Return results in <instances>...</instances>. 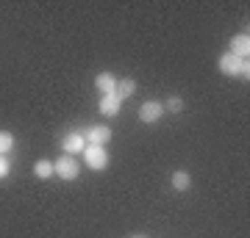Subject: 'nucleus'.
Instances as JSON below:
<instances>
[{
	"instance_id": "obj_1",
	"label": "nucleus",
	"mask_w": 250,
	"mask_h": 238,
	"mask_svg": "<svg viewBox=\"0 0 250 238\" xmlns=\"http://www.w3.org/2000/svg\"><path fill=\"white\" fill-rule=\"evenodd\" d=\"M220 72H225V75H231V78H250V64L245 61V58H236V55L231 53H223L220 55Z\"/></svg>"
},
{
	"instance_id": "obj_2",
	"label": "nucleus",
	"mask_w": 250,
	"mask_h": 238,
	"mask_svg": "<svg viewBox=\"0 0 250 238\" xmlns=\"http://www.w3.org/2000/svg\"><path fill=\"white\" fill-rule=\"evenodd\" d=\"M53 175H59L62 180H75L81 175L78 161L72 158V155H62L59 161H53Z\"/></svg>"
},
{
	"instance_id": "obj_3",
	"label": "nucleus",
	"mask_w": 250,
	"mask_h": 238,
	"mask_svg": "<svg viewBox=\"0 0 250 238\" xmlns=\"http://www.w3.org/2000/svg\"><path fill=\"white\" fill-rule=\"evenodd\" d=\"M83 155H86V166L95 169V172H103V169L108 166V152H106V147H98V144H86Z\"/></svg>"
},
{
	"instance_id": "obj_4",
	"label": "nucleus",
	"mask_w": 250,
	"mask_h": 238,
	"mask_svg": "<svg viewBox=\"0 0 250 238\" xmlns=\"http://www.w3.org/2000/svg\"><path fill=\"white\" fill-rule=\"evenodd\" d=\"M86 144H98V147H106V141L111 139V128H103V125H92L89 130L83 133Z\"/></svg>"
},
{
	"instance_id": "obj_5",
	"label": "nucleus",
	"mask_w": 250,
	"mask_h": 238,
	"mask_svg": "<svg viewBox=\"0 0 250 238\" xmlns=\"http://www.w3.org/2000/svg\"><path fill=\"white\" fill-rule=\"evenodd\" d=\"M161 114H164V106H161V103H156V100H147V103L139 108V119H142V122H147V125L159 122Z\"/></svg>"
},
{
	"instance_id": "obj_6",
	"label": "nucleus",
	"mask_w": 250,
	"mask_h": 238,
	"mask_svg": "<svg viewBox=\"0 0 250 238\" xmlns=\"http://www.w3.org/2000/svg\"><path fill=\"white\" fill-rule=\"evenodd\" d=\"M228 53L236 55V58H245L248 61V55H250V36L248 34H236L231 39V47H228Z\"/></svg>"
},
{
	"instance_id": "obj_7",
	"label": "nucleus",
	"mask_w": 250,
	"mask_h": 238,
	"mask_svg": "<svg viewBox=\"0 0 250 238\" xmlns=\"http://www.w3.org/2000/svg\"><path fill=\"white\" fill-rule=\"evenodd\" d=\"M86 150V139L83 133H70L64 139V155H75V152H83Z\"/></svg>"
},
{
	"instance_id": "obj_8",
	"label": "nucleus",
	"mask_w": 250,
	"mask_h": 238,
	"mask_svg": "<svg viewBox=\"0 0 250 238\" xmlns=\"http://www.w3.org/2000/svg\"><path fill=\"white\" fill-rule=\"evenodd\" d=\"M120 106H123V100L117 97V94H103V100H100V114L103 116H117L120 114Z\"/></svg>"
},
{
	"instance_id": "obj_9",
	"label": "nucleus",
	"mask_w": 250,
	"mask_h": 238,
	"mask_svg": "<svg viewBox=\"0 0 250 238\" xmlns=\"http://www.w3.org/2000/svg\"><path fill=\"white\" fill-rule=\"evenodd\" d=\"M95 86L103 92V94H114V89H117V78L111 75V72H100L98 78H95Z\"/></svg>"
},
{
	"instance_id": "obj_10",
	"label": "nucleus",
	"mask_w": 250,
	"mask_h": 238,
	"mask_svg": "<svg viewBox=\"0 0 250 238\" xmlns=\"http://www.w3.org/2000/svg\"><path fill=\"white\" fill-rule=\"evenodd\" d=\"M170 183L175 191H187L189 185H192V177H189V172H184V169H178V172H172Z\"/></svg>"
},
{
	"instance_id": "obj_11",
	"label": "nucleus",
	"mask_w": 250,
	"mask_h": 238,
	"mask_svg": "<svg viewBox=\"0 0 250 238\" xmlns=\"http://www.w3.org/2000/svg\"><path fill=\"white\" fill-rule=\"evenodd\" d=\"M134 92H136V83L131 78H125V80H117V89H114V94L120 100H128V97H134Z\"/></svg>"
},
{
	"instance_id": "obj_12",
	"label": "nucleus",
	"mask_w": 250,
	"mask_h": 238,
	"mask_svg": "<svg viewBox=\"0 0 250 238\" xmlns=\"http://www.w3.org/2000/svg\"><path fill=\"white\" fill-rule=\"evenodd\" d=\"M34 175L39 177V180H47V177H53V161H36L34 164Z\"/></svg>"
},
{
	"instance_id": "obj_13",
	"label": "nucleus",
	"mask_w": 250,
	"mask_h": 238,
	"mask_svg": "<svg viewBox=\"0 0 250 238\" xmlns=\"http://www.w3.org/2000/svg\"><path fill=\"white\" fill-rule=\"evenodd\" d=\"M11 147H14V136L6 133V130H0V155H6Z\"/></svg>"
},
{
	"instance_id": "obj_14",
	"label": "nucleus",
	"mask_w": 250,
	"mask_h": 238,
	"mask_svg": "<svg viewBox=\"0 0 250 238\" xmlns=\"http://www.w3.org/2000/svg\"><path fill=\"white\" fill-rule=\"evenodd\" d=\"M164 106V111H172V114H178V111H184V100L181 97H170L167 103H161Z\"/></svg>"
},
{
	"instance_id": "obj_15",
	"label": "nucleus",
	"mask_w": 250,
	"mask_h": 238,
	"mask_svg": "<svg viewBox=\"0 0 250 238\" xmlns=\"http://www.w3.org/2000/svg\"><path fill=\"white\" fill-rule=\"evenodd\" d=\"M9 161H6V155H0V180H3V177L9 175Z\"/></svg>"
},
{
	"instance_id": "obj_16",
	"label": "nucleus",
	"mask_w": 250,
	"mask_h": 238,
	"mask_svg": "<svg viewBox=\"0 0 250 238\" xmlns=\"http://www.w3.org/2000/svg\"><path fill=\"white\" fill-rule=\"evenodd\" d=\"M134 238H145V236H134Z\"/></svg>"
}]
</instances>
